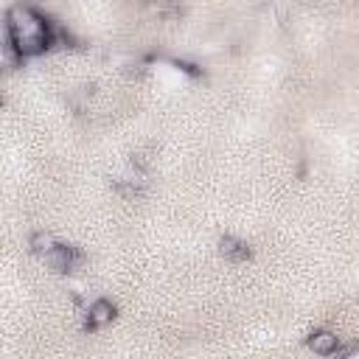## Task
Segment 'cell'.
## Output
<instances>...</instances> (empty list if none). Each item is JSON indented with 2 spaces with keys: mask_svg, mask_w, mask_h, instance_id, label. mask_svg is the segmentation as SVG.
Masks as SVG:
<instances>
[{
  "mask_svg": "<svg viewBox=\"0 0 359 359\" xmlns=\"http://www.w3.org/2000/svg\"><path fill=\"white\" fill-rule=\"evenodd\" d=\"M112 317H115V306L109 300H95L87 309V325L90 328H104L112 323Z\"/></svg>",
  "mask_w": 359,
  "mask_h": 359,
  "instance_id": "obj_4",
  "label": "cell"
},
{
  "mask_svg": "<svg viewBox=\"0 0 359 359\" xmlns=\"http://www.w3.org/2000/svg\"><path fill=\"white\" fill-rule=\"evenodd\" d=\"M45 261H48V266H50L53 272H70V269H76V266L81 264V252H79L76 247L56 244L53 252H50Z\"/></svg>",
  "mask_w": 359,
  "mask_h": 359,
  "instance_id": "obj_2",
  "label": "cell"
},
{
  "mask_svg": "<svg viewBox=\"0 0 359 359\" xmlns=\"http://www.w3.org/2000/svg\"><path fill=\"white\" fill-rule=\"evenodd\" d=\"M219 250H222V255L230 258V261H244V258H250V247H247L241 238H233V236H224V238L219 241Z\"/></svg>",
  "mask_w": 359,
  "mask_h": 359,
  "instance_id": "obj_5",
  "label": "cell"
},
{
  "mask_svg": "<svg viewBox=\"0 0 359 359\" xmlns=\"http://www.w3.org/2000/svg\"><path fill=\"white\" fill-rule=\"evenodd\" d=\"M306 345H309L314 353H320V356H331V353L339 348V339H337L334 331H328V328H317V331L309 334Z\"/></svg>",
  "mask_w": 359,
  "mask_h": 359,
  "instance_id": "obj_3",
  "label": "cell"
},
{
  "mask_svg": "<svg viewBox=\"0 0 359 359\" xmlns=\"http://www.w3.org/2000/svg\"><path fill=\"white\" fill-rule=\"evenodd\" d=\"M28 247L36 252V255H42V258H48L50 252H53V247H56V241H53V236L50 233H45V230H36L31 238H28Z\"/></svg>",
  "mask_w": 359,
  "mask_h": 359,
  "instance_id": "obj_6",
  "label": "cell"
},
{
  "mask_svg": "<svg viewBox=\"0 0 359 359\" xmlns=\"http://www.w3.org/2000/svg\"><path fill=\"white\" fill-rule=\"evenodd\" d=\"M342 359H359V345H353V348H351V351H348Z\"/></svg>",
  "mask_w": 359,
  "mask_h": 359,
  "instance_id": "obj_7",
  "label": "cell"
},
{
  "mask_svg": "<svg viewBox=\"0 0 359 359\" xmlns=\"http://www.w3.org/2000/svg\"><path fill=\"white\" fill-rule=\"evenodd\" d=\"M6 22H8V42L14 45L20 59L22 56H34V53H39V50H45L50 45L48 22L34 8L11 6Z\"/></svg>",
  "mask_w": 359,
  "mask_h": 359,
  "instance_id": "obj_1",
  "label": "cell"
}]
</instances>
